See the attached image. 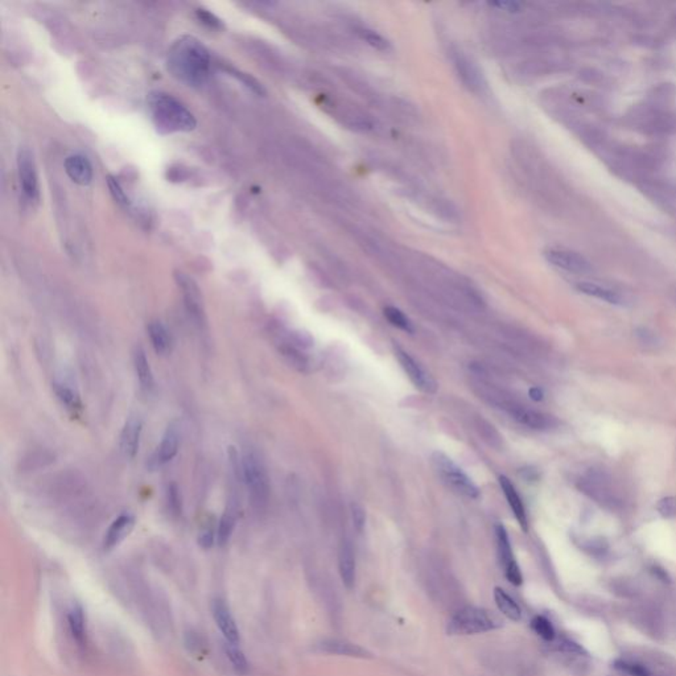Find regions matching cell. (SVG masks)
Listing matches in <instances>:
<instances>
[{"mask_svg":"<svg viewBox=\"0 0 676 676\" xmlns=\"http://www.w3.org/2000/svg\"><path fill=\"white\" fill-rule=\"evenodd\" d=\"M653 572H654V575L658 577L659 580H662L663 583H670V577H668V575H667V572L664 569H662L659 566H654L653 568Z\"/></svg>","mask_w":676,"mask_h":676,"instance_id":"obj_44","label":"cell"},{"mask_svg":"<svg viewBox=\"0 0 676 676\" xmlns=\"http://www.w3.org/2000/svg\"><path fill=\"white\" fill-rule=\"evenodd\" d=\"M147 105L153 126L162 135L190 132L197 127L195 115L168 92H151L147 98Z\"/></svg>","mask_w":676,"mask_h":676,"instance_id":"obj_2","label":"cell"},{"mask_svg":"<svg viewBox=\"0 0 676 676\" xmlns=\"http://www.w3.org/2000/svg\"><path fill=\"white\" fill-rule=\"evenodd\" d=\"M226 654H227V658L231 662L233 667L236 668V671H238L239 674H246L247 670H249V662L247 659L245 657V654L239 650L238 644H230L227 643L226 646Z\"/></svg>","mask_w":676,"mask_h":676,"instance_id":"obj_32","label":"cell"},{"mask_svg":"<svg viewBox=\"0 0 676 676\" xmlns=\"http://www.w3.org/2000/svg\"><path fill=\"white\" fill-rule=\"evenodd\" d=\"M134 366H135V371H136L140 386L146 391H151L153 388V384H155L153 374H152V370H151V366L147 360L146 351L143 350V347H138L135 349Z\"/></svg>","mask_w":676,"mask_h":676,"instance_id":"obj_23","label":"cell"},{"mask_svg":"<svg viewBox=\"0 0 676 676\" xmlns=\"http://www.w3.org/2000/svg\"><path fill=\"white\" fill-rule=\"evenodd\" d=\"M65 171L71 180L78 185H89L92 180V166L84 155H72L65 160Z\"/></svg>","mask_w":676,"mask_h":676,"instance_id":"obj_18","label":"cell"},{"mask_svg":"<svg viewBox=\"0 0 676 676\" xmlns=\"http://www.w3.org/2000/svg\"><path fill=\"white\" fill-rule=\"evenodd\" d=\"M531 629L542 638V640L552 642L556 638V631L553 625L551 623L549 618L543 616H536L531 620Z\"/></svg>","mask_w":676,"mask_h":676,"instance_id":"obj_30","label":"cell"},{"mask_svg":"<svg viewBox=\"0 0 676 676\" xmlns=\"http://www.w3.org/2000/svg\"><path fill=\"white\" fill-rule=\"evenodd\" d=\"M613 667L622 674H626L629 676H651V673L647 670V667H644L643 664L637 663V662H631V660H626V659L614 660Z\"/></svg>","mask_w":676,"mask_h":676,"instance_id":"obj_31","label":"cell"},{"mask_svg":"<svg viewBox=\"0 0 676 676\" xmlns=\"http://www.w3.org/2000/svg\"><path fill=\"white\" fill-rule=\"evenodd\" d=\"M147 331H148V337L151 340V344L158 354L164 355L171 350L172 340H171V334L168 333L164 324H162L160 321H152L147 327Z\"/></svg>","mask_w":676,"mask_h":676,"instance_id":"obj_22","label":"cell"},{"mask_svg":"<svg viewBox=\"0 0 676 676\" xmlns=\"http://www.w3.org/2000/svg\"><path fill=\"white\" fill-rule=\"evenodd\" d=\"M200 543H201L202 547L209 549L213 544V534L210 531L202 534V536L200 538Z\"/></svg>","mask_w":676,"mask_h":676,"instance_id":"obj_43","label":"cell"},{"mask_svg":"<svg viewBox=\"0 0 676 676\" xmlns=\"http://www.w3.org/2000/svg\"><path fill=\"white\" fill-rule=\"evenodd\" d=\"M323 650L336 654V655H345L351 658H370V653L365 650L364 647L350 643L347 640H330L323 643Z\"/></svg>","mask_w":676,"mask_h":676,"instance_id":"obj_21","label":"cell"},{"mask_svg":"<svg viewBox=\"0 0 676 676\" xmlns=\"http://www.w3.org/2000/svg\"><path fill=\"white\" fill-rule=\"evenodd\" d=\"M108 185H109V189H110L111 196L114 197L115 201L118 202L119 205L125 206V208L129 206V200H128L126 192L123 190L122 185L119 184V181L114 176H109L108 177Z\"/></svg>","mask_w":676,"mask_h":676,"instance_id":"obj_34","label":"cell"},{"mask_svg":"<svg viewBox=\"0 0 676 676\" xmlns=\"http://www.w3.org/2000/svg\"><path fill=\"white\" fill-rule=\"evenodd\" d=\"M579 489L603 506L614 508L618 501L610 489L608 479L600 473H589L579 481Z\"/></svg>","mask_w":676,"mask_h":676,"instance_id":"obj_11","label":"cell"},{"mask_svg":"<svg viewBox=\"0 0 676 676\" xmlns=\"http://www.w3.org/2000/svg\"><path fill=\"white\" fill-rule=\"evenodd\" d=\"M490 5L494 7V8H498V10L506 11V12H510V14H516V12H519L522 10V4L519 1H512V0L492 1Z\"/></svg>","mask_w":676,"mask_h":676,"instance_id":"obj_39","label":"cell"},{"mask_svg":"<svg viewBox=\"0 0 676 676\" xmlns=\"http://www.w3.org/2000/svg\"><path fill=\"white\" fill-rule=\"evenodd\" d=\"M657 510L664 518H675L676 497H664L657 503Z\"/></svg>","mask_w":676,"mask_h":676,"instance_id":"obj_35","label":"cell"},{"mask_svg":"<svg viewBox=\"0 0 676 676\" xmlns=\"http://www.w3.org/2000/svg\"><path fill=\"white\" fill-rule=\"evenodd\" d=\"M499 485H501V489H502V492L505 494V497L508 499V503H509L512 512H514L518 523L521 525L522 530H529V521H527L526 508L523 505V501H522L521 495L518 494L515 486L512 485V481L508 477L501 475L499 477Z\"/></svg>","mask_w":676,"mask_h":676,"instance_id":"obj_16","label":"cell"},{"mask_svg":"<svg viewBox=\"0 0 676 676\" xmlns=\"http://www.w3.org/2000/svg\"><path fill=\"white\" fill-rule=\"evenodd\" d=\"M176 281L183 292L184 304L189 317L199 327V329H203L206 327V316L199 286L192 277L183 273L176 274Z\"/></svg>","mask_w":676,"mask_h":676,"instance_id":"obj_7","label":"cell"},{"mask_svg":"<svg viewBox=\"0 0 676 676\" xmlns=\"http://www.w3.org/2000/svg\"><path fill=\"white\" fill-rule=\"evenodd\" d=\"M197 18L201 21L202 24L208 25L209 28H213V29H221L223 28V24L221 21V18H217L214 14L206 11V10H197Z\"/></svg>","mask_w":676,"mask_h":676,"instance_id":"obj_36","label":"cell"},{"mask_svg":"<svg viewBox=\"0 0 676 676\" xmlns=\"http://www.w3.org/2000/svg\"><path fill=\"white\" fill-rule=\"evenodd\" d=\"M495 538H497V552L501 566L505 569V576L512 585H521L523 583V576L516 564L512 555V544L508 535V531L502 525L495 526Z\"/></svg>","mask_w":676,"mask_h":676,"instance_id":"obj_10","label":"cell"},{"mask_svg":"<svg viewBox=\"0 0 676 676\" xmlns=\"http://www.w3.org/2000/svg\"><path fill=\"white\" fill-rule=\"evenodd\" d=\"M544 256H546L547 262L551 263L552 266H555L560 270L568 271V273L586 274L592 270L590 263L585 259L584 256H581L577 253H573V251L549 249L544 253Z\"/></svg>","mask_w":676,"mask_h":676,"instance_id":"obj_12","label":"cell"},{"mask_svg":"<svg viewBox=\"0 0 676 676\" xmlns=\"http://www.w3.org/2000/svg\"><path fill=\"white\" fill-rule=\"evenodd\" d=\"M236 522H237L236 509L234 508L227 509L226 512L223 514V516L221 518L220 527H218V542H220L221 546L226 544V542L229 540L231 532L234 530Z\"/></svg>","mask_w":676,"mask_h":676,"instance_id":"obj_29","label":"cell"},{"mask_svg":"<svg viewBox=\"0 0 676 676\" xmlns=\"http://www.w3.org/2000/svg\"><path fill=\"white\" fill-rule=\"evenodd\" d=\"M213 617L217 623L221 633L223 634L225 640L230 644H239V631H238L237 623L234 621L230 609L227 605L222 600H216L213 603Z\"/></svg>","mask_w":676,"mask_h":676,"instance_id":"obj_14","label":"cell"},{"mask_svg":"<svg viewBox=\"0 0 676 676\" xmlns=\"http://www.w3.org/2000/svg\"><path fill=\"white\" fill-rule=\"evenodd\" d=\"M351 516H353L354 527L357 529L358 532H361L365 527L366 521L365 510L362 509L361 505H358V503L351 505Z\"/></svg>","mask_w":676,"mask_h":676,"instance_id":"obj_38","label":"cell"},{"mask_svg":"<svg viewBox=\"0 0 676 676\" xmlns=\"http://www.w3.org/2000/svg\"><path fill=\"white\" fill-rule=\"evenodd\" d=\"M179 447H180V429L176 424H171L166 428L162 442L151 460L152 465L156 468L163 466L166 462L173 460V457L177 455Z\"/></svg>","mask_w":676,"mask_h":676,"instance_id":"obj_13","label":"cell"},{"mask_svg":"<svg viewBox=\"0 0 676 676\" xmlns=\"http://www.w3.org/2000/svg\"><path fill=\"white\" fill-rule=\"evenodd\" d=\"M384 317L394 325L397 327L398 329L403 330L405 333H410L412 334L414 333V327H412V323L410 321V318L403 313L401 310L395 308V307H386L384 308Z\"/></svg>","mask_w":676,"mask_h":676,"instance_id":"obj_28","label":"cell"},{"mask_svg":"<svg viewBox=\"0 0 676 676\" xmlns=\"http://www.w3.org/2000/svg\"><path fill=\"white\" fill-rule=\"evenodd\" d=\"M68 622L71 631L73 634L74 640L78 643H84L86 637V621H85V614L84 609L79 605H74L73 608L69 610L68 614Z\"/></svg>","mask_w":676,"mask_h":676,"instance_id":"obj_26","label":"cell"},{"mask_svg":"<svg viewBox=\"0 0 676 676\" xmlns=\"http://www.w3.org/2000/svg\"><path fill=\"white\" fill-rule=\"evenodd\" d=\"M501 625L502 622L492 612L484 608L465 606L449 620L447 631L449 636H473L492 631Z\"/></svg>","mask_w":676,"mask_h":676,"instance_id":"obj_4","label":"cell"},{"mask_svg":"<svg viewBox=\"0 0 676 676\" xmlns=\"http://www.w3.org/2000/svg\"><path fill=\"white\" fill-rule=\"evenodd\" d=\"M53 388H55V394L57 395L58 401L62 403L69 411L75 414L77 411L81 410V407H82L81 401H79L78 395L69 386L64 384H55Z\"/></svg>","mask_w":676,"mask_h":676,"instance_id":"obj_27","label":"cell"},{"mask_svg":"<svg viewBox=\"0 0 676 676\" xmlns=\"http://www.w3.org/2000/svg\"><path fill=\"white\" fill-rule=\"evenodd\" d=\"M142 421L138 418H129L121 434V451L123 456L127 458H134L136 456L140 445V436H142Z\"/></svg>","mask_w":676,"mask_h":676,"instance_id":"obj_15","label":"cell"},{"mask_svg":"<svg viewBox=\"0 0 676 676\" xmlns=\"http://www.w3.org/2000/svg\"><path fill=\"white\" fill-rule=\"evenodd\" d=\"M484 394L486 395L484 398H486L495 407L503 410L514 421H518L519 424L527 428L535 431H549L558 425V421L555 416L536 410H531L527 405L509 399L499 391H494V392L486 391Z\"/></svg>","mask_w":676,"mask_h":676,"instance_id":"obj_3","label":"cell"},{"mask_svg":"<svg viewBox=\"0 0 676 676\" xmlns=\"http://www.w3.org/2000/svg\"><path fill=\"white\" fill-rule=\"evenodd\" d=\"M210 53L199 38L181 36L168 51L166 68L188 86H201L210 72Z\"/></svg>","mask_w":676,"mask_h":676,"instance_id":"obj_1","label":"cell"},{"mask_svg":"<svg viewBox=\"0 0 676 676\" xmlns=\"http://www.w3.org/2000/svg\"><path fill=\"white\" fill-rule=\"evenodd\" d=\"M432 462L440 477L452 489H455L456 492L468 498L475 499L479 497V489L477 488L475 482L447 455H444L442 452H435L432 455Z\"/></svg>","mask_w":676,"mask_h":676,"instance_id":"obj_6","label":"cell"},{"mask_svg":"<svg viewBox=\"0 0 676 676\" xmlns=\"http://www.w3.org/2000/svg\"><path fill=\"white\" fill-rule=\"evenodd\" d=\"M394 351H395V357H397L398 362L402 366L404 373L407 374V377L410 378V381L414 384L416 388H419L425 394L436 392L438 384L435 382V379L419 365V362H416V360L414 357H411L405 350H403L399 347H395Z\"/></svg>","mask_w":676,"mask_h":676,"instance_id":"obj_9","label":"cell"},{"mask_svg":"<svg viewBox=\"0 0 676 676\" xmlns=\"http://www.w3.org/2000/svg\"><path fill=\"white\" fill-rule=\"evenodd\" d=\"M456 68L462 81L472 89H479L482 86V78L478 69L465 57L458 55L456 58Z\"/></svg>","mask_w":676,"mask_h":676,"instance_id":"obj_25","label":"cell"},{"mask_svg":"<svg viewBox=\"0 0 676 676\" xmlns=\"http://www.w3.org/2000/svg\"><path fill=\"white\" fill-rule=\"evenodd\" d=\"M168 501H169V508L172 509V512L179 514V512L181 510V499H180V493H179V489L176 488V485L169 486Z\"/></svg>","mask_w":676,"mask_h":676,"instance_id":"obj_40","label":"cell"},{"mask_svg":"<svg viewBox=\"0 0 676 676\" xmlns=\"http://www.w3.org/2000/svg\"><path fill=\"white\" fill-rule=\"evenodd\" d=\"M18 173L24 196L29 201H38L40 188L37 176L36 163L34 153L27 147H20L18 151Z\"/></svg>","mask_w":676,"mask_h":676,"instance_id":"obj_8","label":"cell"},{"mask_svg":"<svg viewBox=\"0 0 676 676\" xmlns=\"http://www.w3.org/2000/svg\"><path fill=\"white\" fill-rule=\"evenodd\" d=\"M231 74L236 75L238 79H240L249 89H251L253 92L259 94V95H263L266 90L263 89V86L256 81L255 78H253L251 75L249 74L240 73V72H237V71H231Z\"/></svg>","mask_w":676,"mask_h":676,"instance_id":"obj_37","label":"cell"},{"mask_svg":"<svg viewBox=\"0 0 676 676\" xmlns=\"http://www.w3.org/2000/svg\"><path fill=\"white\" fill-rule=\"evenodd\" d=\"M560 647H562L564 651H566V653H571V654H576V655H583V654H584V655H586V651H585L584 649H583L579 643H576V642H573V640H560Z\"/></svg>","mask_w":676,"mask_h":676,"instance_id":"obj_41","label":"cell"},{"mask_svg":"<svg viewBox=\"0 0 676 676\" xmlns=\"http://www.w3.org/2000/svg\"><path fill=\"white\" fill-rule=\"evenodd\" d=\"M494 601L499 612L512 621H521L522 610L519 605L512 600V597L501 588L494 589Z\"/></svg>","mask_w":676,"mask_h":676,"instance_id":"obj_24","label":"cell"},{"mask_svg":"<svg viewBox=\"0 0 676 676\" xmlns=\"http://www.w3.org/2000/svg\"><path fill=\"white\" fill-rule=\"evenodd\" d=\"M240 468L253 506L266 508L270 497V478L262 457L253 451L245 452Z\"/></svg>","mask_w":676,"mask_h":676,"instance_id":"obj_5","label":"cell"},{"mask_svg":"<svg viewBox=\"0 0 676 676\" xmlns=\"http://www.w3.org/2000/svg\"><path fill=\"white\" fill-rule=\"evenodd\" d=\"M360 35L361 37L365 40L366 42L368 45H371L373 48L375 49H379V51H386L388 49L390 44L388 41L384 38V36H381L379 34L374 32V31H370V29H361L360 31Z\"/></svg>","mask_w":676,"mask_h":676,"instance_id":"obj_33","label":"cell"},{"mask_svg":"<svg viewBox=\"0 0 676 676\" xmlns=\"http://www.w3.org/2000/svg\"><path fill=\"white\" fill-rule=\"evenodd\" d=\"M529 394H530L531 399L535 401V402H540L543 399V397H544L542 388H539V387H531Z\"/></svg>","mask_w":676,"mask_h":676,"instance_id":"obj_42","label":"cell"},{"mask_svg":"<svg viewBox=\"0 0 676 676\" xmlns=\"http://www.w3.org/2000/svg\"><path fill=\"white\" fill-rule=\"evenodd\" d=\"M577 290L581 293L588 295V296L600 299V300H603V301L613 304V305H623L625 304V299L622 297L621 293H618L612 288L600 286V284H596V283H589V281L579 283Z\"/></svg>","mask_w":676,"mask_h":676,"instance_id":"obj_20","label":"cell"},{"mask_svg":"<svg viewBox=\"0 0 676 676\" xmlns=\"http://www.w3.org/2000/svg\"><path fill=\"white\" fill-rule=\"evenodd\" d=\"M134 525H135V519L131 514L119 515L106 532L103 540L105 549H115L118 544H121L134 529Z\"/></svg>","mask_w":676,"mask_h":676,"instance_id":"obj_17","label":"cell"},{"mask_svg":"<svg viewBox=\"0 0 676 676\" xmlns=\"http://www.w3.org/2000/svg\"><path fill=\"white\" fill-rule=\"evenodd\" d=\"M338 569L342 583L347 589H351L355 583V555L349 540H344L341 543L338 552Z\"/></svg>","mask_w":676,"mask_h":676,"instance_id":"obj_19","label":"cell"}]
</instances>
